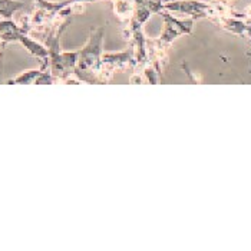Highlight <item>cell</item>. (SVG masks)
<instances>
[{
  "label": "cell",
  "mask_w": 251,
  "mask_h": 251,
  "mask_svg": "<svg viewBox=\"0 0 251 251\" xmlns=\"http://www.w3.org/2000/svg\"><path fill=\"white\" fill-rule=\"evenodd\" d=\"M25 6L23 1L19 0H0V16L10 19L12 15Z\"/></svg>",
  "instance_id": "1"
},
{
  "label": "cell",
  "mask_w": 251,
  "mask_h": 251,
  "mask_svg": "<svg viewBox=\"0 0 251 251\" xmlns=\"http://www.w3.org/2000/svg\"><path fill=\"white\" fill-rule=\"evenodd\" d=\"M42 74L39 72V71H30V72H27V74H23V75H20L15 82H12V83H32L35 79H38Z\"/></svg>",
  "instance_id": "2"
}]
</instances>
